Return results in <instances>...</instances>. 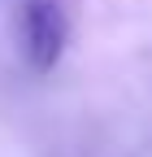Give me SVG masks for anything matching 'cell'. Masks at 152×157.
I'll return each mask as SVG.
<instances>
[{"label": "cell", "instance_id": "obj_1", "mask_svg": "<svg viewBox=\"0 0 152 157\" xmlns=\"http://www.w3.org/2000/svg\"><path fill=\"white\" fill-rule=\"evenodd\" d=\"M65 39H70V26H65V13L56 0H26L22 9V44H26V61L31 70H52L65 52Z\"/></svg>", "mask_w": 152, "mask_h": 157}]
</instances>
